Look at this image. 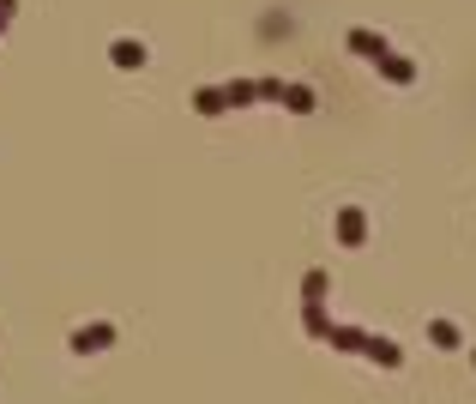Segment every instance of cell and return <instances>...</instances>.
Masks as SVG:
<instances>
[{
  "mask_svg": "<svg viewBox=\"0 0 476 404\" xmlns=\"http://www.w3.org/2000/svg\"><path fill=\"white\" fill-rule=\"evenodd\" d=\"M115 320H85V326H73V338H67V350L73 356H103V350H115Z\"/></svg>",
  "mask_w": 476,
  "mask_h": 404,
  "instance_id": "obj_1",
  "label": "cell"
},
{
  "mask_svg": "<svg viewBox=\"0 0 476 404\" xmlns=\"http://www.w3.org/2000/svg\"><path fill=\"white\" fill-rule=\"evenodd\" d=\"M332 236H337V247H368V211L362 205H337Z\"/></svg>",
  "mask_w": 476,
  "mask_h": 404,
  "instance_id": "obj_2",
  "label": "cell"
},
{
  "mask_svg": "<svg viewBox=\"0 0 476 404\" xmlns=\"http://www.w3.org/2000/svg\"><path fill=\"white\" fill-rule=\"evenodd\" d=\"M344 49H350V55H362V61H380L392 42L380 37V31H368V24H350V31H344Z\"/></svg>",
  "mask_w": 476,
  "mask_h": 404,
  "instance_id": "obj_3",
  "label": "cell"
},
{
  "mask_svg": "<svg viewBox=\"0 0 476 404\" xmlns=\"http://www.w3.org/2000/svg\"><path fill=\"white\" fill-rule=\"evenodd\" d=\"M109 61H115L121 73H139V67L151 61V49H145L139 37H115V42H109Z\"/></svg>",
  "mask_w": 476,
  "mask_h": 404,
  "instance_id": "obj_4",
  "label": "cell"
},
{
  "mask_svg": "<svg viewBox=\"0 0 476 404\" xmlns=\"http://www.w3.org/2000/svg\"><path fill=\"white\" fill-rule=\"evenodd\" d=\"M374 67H380V79H386V85H417V61H410V55H392V49H386Z\"/></svg>",
  "mask_w": 476,
  "mask_h": 404,
  "instance_id": "obj_5",
  "label": "cell"
},
{
  "mask_svg": "<svg viewBox=\"0 0 476 404\" xmlns=\"http://www.w3.org/2000/svg\"><path fill=\"white\" fill-rule=\"evenodd\" d=\"M187 103H193V115H229V91L223 85H199Z\"/></svg>",
  "mask_w": 476,
  "mask_h": 404,
  "instance_id": "obj_6",
  "label": "cell"
},
{
  "mask_svg": "<svg viewBox=\"0 0 476 404\" xmlns=\"http://www.w3.org/2000/svg\"><path fill=\"white\" fill-rule=\"evenodd\" d=\"M362 356H368V363H380V368H404V350H398L392 338H380V332H368Z\"/></svg>",
  "mask_w": 476,
  "mask_h": 404,
  "instance_id": "obj_7",
  "label": "cell"
},
{
  "mask_svg": "<svg viewBox=\"0 0 476 404\" xmlns=\"http://www.w3.org/2000/svg\"><path fill=\"white\" fill-rule=\"evenodd\" d=\"M326 344H332V350H344V356H362L368 332H362V326H337V320H332V338H326Z\"/></svg>",
  "mask_w": 476,
  "mask_h": 404,
  "instance_id": "obj_8",
  "label": "cell"
},
{
  "mask_svg": "<svg viewBox=\"0 0 476 404\" xmlns=\"http://www.w3.org/2000/svg\"><path fill=\"white\" fill-rule=\"evenodd\" d=\"M283 109H290V115H314V109H319L314 85H283Z\"/></svg>",
  "mask_w": 476,
  "mask_h": 404,
  "instance_id": "obj_9",
  "label": "cell"
},
{
  "mask_svg": "<svg viewBox=\"0 0 476 404\" xmlns=\"http://www.w3.org/2000/svg\"><path fill=\"white\" fill-rule=\"evenodd\" d=\"M428 344L435 350H464V332H458V320H428Z\"/></svg>",
  "mask_w": 476,
  "mask_h": 404,
  "instance_id": "obj_10",
  "label": "cell"
},
{
  "mask_svg": "<svg viewBox=\"0 0 476 404\" xmlns=\"http://www.w3.org/2000/svg\"><path fill=\"white\" fill-rule=\"evenodd\" d=\"M301 326H308V338H332V320H326V302H301Z\"/></svg>",
  "mask_w": 476,
  "mask_h": 404,
  "instance_id": "obj_11",
  "label": "cell"
},
{
  "mask_svg": "<svg viewBox=\"0 0 476 404\" xmlns=\"http://www.w3.org/2000/svg\"><path fill=\"white\" fill-rule=\"evenodd\" d=\"M223 91H229V109H254L259 103V79H229Z\"/></svg>",
  "mask_w": 476,
  "mask_h": 404,
  "instance_id": "obj_12",
  "label": "cell"
},
{
  "mask_svg": "<svg viewBox=\"0 0 476 404\" xmlns=\"http://www.w3.org/2000/svg\"><path fill=\"white\" fill-rule=\"evenodd\" d=\"M326 283H332V278H326V272L314 265V272L301 278V302H326Z\"/></svg>",
  "mask_w": 476,
  "mask_h": 404,
  "instance_id": "obj_13",
  "label": "cell"
},
{
  "mask_svg": "<svg viewBox=\"0 0 476 404\" xmlns=\"http://www.w3.org/2000/svg\"><path fill=\"white\" fill-rule=\"evenodd\" d=\"M259 103H283V79H259Z\"/></svg>",
  "mask_w": 476,
  "mask_h": 404,
  "instance_id": "obj_14",
  "label": "cell"
},
{
  "mask_svg": "<svg viewBox=\"0 0 476 404\" xmlns=\"http://www.w3.org/2000/svg\"><path fill=\"white\" fill-rule=\"evenodd\" d=\"M13 19H19V0H0V31H6Z\"/></svg>",
  "mask_w": 476,
  "mask_h": 404,
  "instance_id": "obj_15",
  "label": "cell"
}]
</instances>
